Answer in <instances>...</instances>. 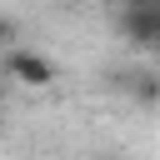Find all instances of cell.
<instances>
[{"mask_svg":"<svg viewBox=\"0 0 160 160\" xmlns=\"http://www.w3.org/2000/svg\"><path fill=\"white\" fill-rule=\"evenodd\" d=\"M5 75H10L15 85H25V90H45V85H55V60L40 55V50L10 45V50H5Z\"/></svg>","mask_w":160,"mask_h":160,"instance_id":"1","label":"cell"},{"mask_svg":"<svg viewBox=\"0 0 160 160\" xmlns=\"http://www.w3.org/2000/svg\"><path fill=\"white\" fill-rule=\"evenodd\" d=\"M115 30H120L125 45L150 50V40H155V30H160V5H120V10H115Z\"/></svg>","mask_w":160,"mask_h":160,"instance_id":"2","label":"cell"},{"mask_svg":"<svg viewBox=\"0 0 160 160\" xmlns=\"http://www.w3.org/2000/svg\"><path fill=\"white\" fill-rule=\"evenodd\" d=\"M120 90H125L135 105H160V75H155V70H125V75H120Z\"/></svg>","mask_w":160,"mask_h":160,"instance_id":"3","label":"cell"},{"mask_svg":"<svg viewBox=\"0 0 160 160\" xmlns=\"http://www.w3.org/2000/svg\"><path fill=\"white\" fill-rule=\"evenodd\" d=\"M10 45H15V20H10V15H0V55H5Z\"/></svg>","mask_w":160,"mask_h":160,"instance_id":"4","label":"cell"},{"mask_svg":"<svg viewBox=\"0 0 160 160\" xmlns=\"http://www.w3.org/2000/svg\"><path fill=\"white\" fill-rule=\"evenodd\" d=\"M150 55H155V60H160V30H155V40H150Z\"/></svg>","mask_w":160,"mask_h":160,"instance_id":"5","label":"cell"},{"mask_svg":"<svg viewBox=\"0 0 160 160\" xmlns=\"http://www.w3.org/2000/svg\"><path fill=\"white\" fill-rule=\"evenodd\" d=\"M120 5H160V0H120Z\"/></svg>","mask_w":160,"mask_h":160,"instance_id":"6","label":"cell"}]
</instances>
